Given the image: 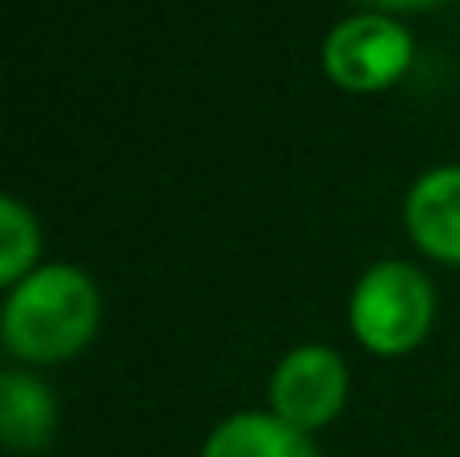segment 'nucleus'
I'll use <instances>...</instances> for the list:
<instances>
[{"mask_svg": "<svg viewBox=\"0 0 460 457\" xmlns=\"http://www.w3.org/2000/svg\"><path fill=\"white\" fill-rule=\"evenodd\" d=\"M102 328V291L81 267L40 264L8 288L0 308V340L8 356L32 369L65 364L85 353Z\"/></svg>", "mask_w": 460, "mask_h": 457, "instance_id": "1", "label": "nucleus"}, {"mask_svg": "<svg viewBox=\"0 0 460 457\" xmlns=\"http://www.w3.org/2000/svg\"><path fill=\"white\" fill-rule=\"evenodd\" d=\"M437 320L432 280L408 259H380L348 296V328L372 356H408L424 345Z\"/></svg>", "mask_w": 460, "mask_h": 457, "instance_id": "2", "label": "nucleus"}, {"mask_svg": "<svg viewBox=\"0 0 460 457\" xmlns=\"http://www.w3.org/2000/svg\"><path fill=\"white\" fill-rule=\"evenodd\" d=\"M416 57V40L392 13H356L323 37V73L348 94L392 89Z\"/></svg>", "mask_w": 460, "mask_h": 457, "instance_id": "3", "label": "nucleus"}, {"mask_svg": "<svg viewBox=\"0 0 460 457\" xmlns=\"http://www.w3.org/2000/svg\"><path fill=\"white\" fill-rule=\"evenodd\" d=\"M351 393L348 361L332 345H299L270 372V413L315 437L343 413Z\"/></svg>", "mask_w": 460, "mask_h": 457, "instance_id": "4", "label": "nucleus"}, {"mask_svg": "<svg viewBox=\"0 0 460 457\" xmlns=\"http://www.w3.org/2000/svg\"><path fill=\"white\" fill-rule=\"evenodd\" d=\"M404 227L429 259L460 267V166H432L408 186Z\"/></svg>", "mask_w": 460, "mask_h": 457, "instance_id": "5", "label": "nucleus"}, {"mask_svg": "<svg viewBox=\"0 0 460 457\" xmlns=\"http://www.w3.org/2000/svg\"><path fill=\"white\" fill-rule=\"evenodd\" d=\"M57 434V397L37 372H0V437L13 453H40Z\"/></svg>", "mask_w": 460, "mask_h": 457, "instance_id": "6", "label": "nucleus"}, {"mask_svg": "<svg viewBox=\"0 0 460 457\" xmlns=\"http://www.w3.org/2000/svg\"><path fill=\"white\" fill-rule=\"evenodd\" d=\"M202 457H319L315 437L287 426L270 409H243L210 429Z\"/></svg>", "mask_w": 460, "mask_h": 457, "instance_id": "7", "label": "nucleus"}, {"mask_svg": "<svg viewBox=\"0 0 460 457\" xmlns=\"http://www.w3.org/2000/svg\"><path fill=\"white\" fill-rule=\"evenodd\" d=\"M40 267V223L16 194L0 199V283L16 288Z\"/></svg>", "mask_w": 460, "mask_h": 457, "instance_id": "8", "label": "nucleus"}, {"mask_svg": "<svg viewBox=\"0 0 460 457\" xmlns=\"http://www.w3.org/2000/svg\"><path fill=\"white\" fill-rule=\"evenodd\" d=\"M380 13H412V8H437L445 0H372Z\"/></svg>", "mask_w": 460, "mask_h": 457, "instance_id": "9", "label": "nucleus"}]
</instances>
